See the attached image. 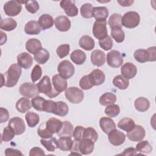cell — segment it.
Here are the masks:
<instances>
[{
    "label": "cell",
    "instance_id": "cell-1",
    "mask_svg": "<svg viewBox=\"0 0 156 156\" xmlns=\"http://www.w3.org/2000/svg\"><path fill=\"white\" fill-rule=\"evenodd\" d=\"M21 67L17 63H13L10 66L8 70L3 74L4 85L7 87H13L16 85L21 75Z\"/></svg>",
    "mask_w": 156,
    "mask_h": 156
},
{
    "label": "cell",
    "instance_id": "cell-2",
    "mask_svg": "<svg viewBox=\"0 0 156 156\" xmlns=\"http://www.w3.org/2000/svg\"><path fill=\"white\" fill-rule=\"evenodd\" d=\"M37 85L40 93L44 94L50 98H54L60 93L52 87L50 79L48 76H43V77Z\"/></svg>",
    "mask_w": 156,
    "mask_h": 156
},
{
    "label": "cell",
    "instance_id": "cell-3",
    "mask_svg": "<svg viewBox=\"0 0 156 156\" xmlns=\"http://www.w3.org/2000/svg\"><path fill=\"white\" fill-rule=\"evenodd\" d=\"M140 21V15L134 11L127 12L122 17V25L129 29L136 27L138 26Z\"/></svg>",
    "mask_w": 156,
    "mask_h": 156
},
{
    "label": "cell",
    "instance_id": "cell-4",
    "mask_svg": "<svg viewBox=\"0 0 156 156\" xmlns=\"http://www.w3.org/2000/svg\"><path fill=\"white\" fill-rule=\"evenodd\" d=\"M66 99L72 104H79L83 99L84 94L82 90L75 87H71L66 88L65 93Z\"/></svg>",
    "mask_w": 156,
    "mask_h": 156
},
{
    "label": "cell",
    "instance_id": "cell-5",
    "mask_svg": "<svg viewBox=\"0 0 156 156\" xmlns=\"http://www.w3.org/2000/svg\"><path fill=\"white\" fill-rule=\"evenodd\" d=\"M19 92L22 96L27 98H33L38 96L40 93L37 85L30 82L21 84L19 88Z\"/></svg>",
    "mask_w": 156,
    "mask_h": 156
},
{
    "label": "cell",
    "instance_id": "cell-6",
    "mask_svg": "<svg viewBox=\"0 0 156 156\" xmlns=\"http://www.w3.org/2000/svg\"><path fill=\"white\" fill-rule=\"evenodd\" d=\"M93 34L99 40L106 37L107 35V21L105 20H96L92 29Z\"/></svg>",
    "mask_w": 156,
    "mask_h": 156
},
{
    "label": "cell",
    "instance_id": "cell-7",
    "mask_svg": "<svg viewBox=\"0 0 156 156\" xmlns=\"http://www.w3.org/2000/svg\"><path fill=\"white\" fill-rule=\"evenodd\" d=\"M57 71L62 77L68 79L73 76L75 69L73 65L69 61L65 60L59 63Z\"/></svg>",
    "mask_w": 156,
    "mask_h": 156
},
{
    "label": "cell",
    "instance_id": "cell-8",
    "mask_svg": "<svg viewBox=\"0 0 156 156\" xmlns=\"http://www.w3.org/2000/svg\"><path fill=\"white\" fill-rule=\"evenodd\" d=\"M5 15L10 16L18 15L22 10V5L18 1H9L5 2L3 7Z\"/></svg>",
    "mask_w": 156,
    "mask_h": 156
},
{
    "label": "cell",
    "instance_id": "cell-9",
    "mask_svg": "<svg viewBox=\"0 0 156 156\" xmlns=\"http://www.w3.org/2000/svg\"><path fill=\"white\" fill-rule=\"evenodd\" d=\"M107 62L112 68H118L123 63V58L121 54L116 50H112L107 54Z\"/></svg>",
    "mask_w": 156,
    "mask_h": 156
},
{
    "label": "cell",
    "instance_id": "cell-10",
    "mask_svg": "<svg viewBox=\"0 0 156 156\" xmlns=\"http://www.w3.org/2000/svg\"><path fill=\"white\" fill-rule=\"evenodd\" d=\"M8 126L12 129L16 135L23 134L26 130V125L23 119L18 116L11 118Z\"/></svg>",
    "mask_w": 156,
    "mask_h": 156
},
{
    "label": "cell",
    "instance_id": "cell-11",
    "mask_svg": "<svg viewBox=\"0 0 156 156\" xmlns=\"http://www.w3.org/2000/svg\"><path fill=\"white\" fill-rule=\"evenodd\" d=\"M127 137L132 141H140L146 135L144 129L140 125H135L134 128L127 133Z\"/></svg>",
    "mask_w": 156,
    "mask_h": 156
},
{
    "label": "cell",
    "instance_id": "cell-12",
    "mask_svg": "<svg viewBox=\"0 0 156 156\" xmlns=\"http://www.w3.org/2000/svg\"><path fill=\"white\" fill-rule=\"evenodd\" d=\"M60 5L68 16L74 17L78 15V9L75 5L74 1L63 0L60 1Z\"/></svg>",
    "mask_w": 156,
    "mask_h": 156
},
{
    "label": "cell",
    "instance_id": "cell-13",
    "mask_svg": "<svg viewBox=\"0 0 156 156\" xmlns=\"http://www.w3.org/2000/svg\"><path fill=\"white\" fill-rule=\"evenodd\" d=\"M108 138L110 143L114 146L121 145L126 140V135L116 129L110 132L108 134Z\"/></svg>",
    "mask_w": 156,
    "mask_h": 156
},
{
    "label": "cell",
    "instance_id": "cell-14",
    "mask_svg": "<svg viewBox=\"0 0 156 156\" xmlns=\"http://www.w3.org/2000/svg\"><path fill=\"white\" fill-rule=\"evenodd\" d=\"M121 73L125 79L129 80L133 78L136 76L137 73V68L134 64L130 62H127L122 66Z\"/></svg>",
    "mask_w": 156,
    "mask_h": 156
},
{
    "label": "cell",
    "instance_id": "cell-15",
    "mask_svg": "<svg viewBox=\"0 0 156 156\" xmlns=\"http://www.w3.org/2000/svg\"><path fill=\"white\" fill-rule=\"evenodd\" d=\"M56 29L61 32H66L71 27V21L66 16H58L54 20Z\"/></svg>",
    "mask_w": 156,
    "mask_h": 156
},
{
    "label": "cell",
    "instance_id": "cell-16",
    "mask_svg": "<svg viewBox=\"0 0 156 156\" xmlns=\"http://www.w3.org/2000/svg\"><path fill=\"white\" fill-rule=\"evenodd\" d=\"M17 62L20 66L27 69L32 65L33 58L29 53L22 52L17 56Z\"/></svg>",
    "mask_w": 156,
    "mask_h": 156
},
{
    "label": "cell",
    "instance_id": "cell-17",
    "mask_svg": "<svg viewBox=\"0 0 156 156\" xmlns=\"http://www.w3.org/2000/svg\"><path fill=\"white\" fill-rule=\"evenodd\" d=\"M88 76L93 86L100 85L102 84L105 81V74L103 71L99 69L93 70L88 74Z\"/></svg>",
    "mask_w": 156,
    "mask_h": 156
},
{
    "label": "cell",
    "instance_id": "cell-18",
    "mask_svg": "<svg viewBox=\"0 0 156 156\" xmlns=\"http://www.w3.org/2000/svg\"><path fill=\"white\" fill-rule=\"evenodd\" d=\"M52 82L54 89L59 93L63 91L67 88L66 79L62 77L60 74H55L53 76Z\"/></svg>",
    "mask_w": 156,
    "mask_h": 156
},
{
    "label": "cell",
    "instance_id": "cell-19",
    "mask_svg": "<svg viewBox=\"0 0 156 156\" xmlns=\"http://www.w3.org/2000/svg\"><path fill=\"white\" fill-rule=\"evenodd\" d=\"M99 126L102 130L106 134H108L112 130L116 129L114 121L108 117H102L99 120Z\"/></svg>",
    "mask_w": 156,
    "mask_h": 156
},
{
    "label": "cell",
    "instance_id": "cell-20",
    "mask_svg": "<svg viewBox=\"0 0 156 156\" xmlns=\"http://www.w3.org/2000/svg\"><path fill=\"white\" fill-rule=\"evenodd\" d=\"M105 60V54L101 50H94L91 54V62L95 66H102L104 65Z\"/></svg>",
    "mask_w": 156,
    "mask_h": 156
},
{
    "label": "cell",
    "instance_id": "cell-21",
    "mask_svg": "<svg viewBox=\"0 0 156 156\" xmlns=\"http://www.w3.org/2000/svg\"><path fill=\"white\" fill-rule=\"evenodd\" d=\"M94 142L89 139H83L79 143V151L81 154H91L94 150Z\"/></svg>",
    "mask_w": 156,
    "mask_h": 156
},
{
    "label": "cell",
    "instance_id": "cell-22",
    "mask_svg": "<svg viewBox=\"0 0 156 156\" xmlns=\"http://www.w3.org/2000/svg\"><path fill=\"white\" fill-rule=\"evenodd\" d=\"M63 122L58 119L51 118L47 120L46 122V129L52 134L57 133L62 128Z\"/></svg>",
    "mask_w": 156,
    "mask_h": 156
},
{
    "label": "cell",
    "instance_id": "cell-23",
    "mask_svg": "<svg viewBox=\"0 0 156 156\" xmlns=\"http://www.w3.org/2000/svg\"><path fill=\"white\" fill-rule=\"evenodd\" d=\"M73 141L71 136H60L56 140L57 148L63 151H68L71 149Z\"/></svg>",
    "mask_w": 156,
    "mask_h": 156
},
{
    "label": "cell",
    "instance_id": "cell-24",
    "mask_svg": "<svg viewBox=\"0 0 156 156\" xmlns=\"http://www.w3.org/2000/svg\"><path fill=\"white\" fill-rule=\"evenodd\" d=\"M42 48L40 41L37 38H30L26 43V49L30 54L34 55Z\"/></svg>",
    "mask_w": 156,
    "mask_h": 156
},
{
    "label": "cell",
    "instance_id": "cell-25",
    "mask_svg": "<svg viewBox=\"0 0 156 156\" xmlns=\"http://www.w3.org/2000/svg\"><path fill=\"white\" fill-rule=\"evenodd\" d=\"M24 32L28 35H37L41 32V27L37 21H29L24 26Z\"/></svg>",
    "mask_w": 156,
    "mask_h": 156
},
{
    "label": "cell",
    "instance_id": "cell-26",
    "mask_svg": "<svg viewBox=\"0 0 156 156\" xmlns=\"http://www.w3.org/2000/svg\"><path fill=\"white\" fill-rule=\"evenodd\" d=\"M38 24L43 30L51 28L54 24V20L52 16L48 14H43L38 18Z\"/></svg>",
    "mask_w": 156,
    "mask_h": 156
},
{
    "label": "cell",
    "instance_id": "cell-27",
    "mask_svg": "<svg viewBox=\"0 0 156 156\" xmlns=\"http://www.w3.org/2000/svg\"><path fill=\"white\" fill-rule=\"evenodd\" d=\"M134 106L137 111L144 112L149 108L150 102L147 99L144 97H140L135 101Z\"/></svg>",
    "mask_w": 156,
    "mask_h": 156
},
{
    "label": "cell",
    "instance_id": "cell-28",
    "mask_svg": "<svg viewBox=\"0 0 156 156\" xmlns=\"http://www.w3.org/2000/svg\"><path fill=\"white\" fill-rule=\"evenodd\" d=\"M15 106L16 110L18 112L24 113L31 108L32 104L29 99L26 98H21L17 101Z\"/></svg>",
    "mask_w": 156,
    "mask_h": 156
},
{
    "label": "cell",
    "instance_id": "cell-29",
    "mask_svg": "<svg viewBox=\"0 0 156 156\" xmlns=\"http://www.w3.org/2000/svg\"><path fill=\"white\" fill-rule=\"evenodd\" d=\"M92 16L96 20H105L108 16V10L106 7H93Z\"/></svg>",
    "mask_w": 156,
    "mask_h": 156
},
{
    "label": "cell",
    "instance_id": "cell-30",
    "mask_svg": "<svg viewBox=\"0 0 156 156\" xmlns=\"http://www.w3.org/2000/svg\"><path fill=\"white\" fill-rule=\"evenodd\" d=\"M74 127L73 124L68 121L63 122V124L61 129L57 133L59 136H72L73 135Z\"/></svg>",
    "mask_w": 156,
    "mask_h": 156
},
{
    "label": "cell",
    "instance_id": "cell-31",
    "mask_svg": "<svg viewBox=\"0 0 156 156\" xmlns=\"http://www.w3.org/2000/svg\"><path fill=\"white\" fill-rule=\"evenodd\" d=\"M79 44L80 48L86 51H91L94 47V40L88 35L82 36L79 40Z\"/></svg>",
    "mask_w": 156,
    "mask_h": 156
},
{
    "label": "cell",
    "instance_id": "cell-32",
    "mask_svg": "<svg viewBox=\"0 0 156 156\" xmlns=\"http://www.w3.org/2000/svg\"><path fill=\"white\" fill-rule=\"evenodd\" d=\"M70 58L76 65H82L86 60V54L83 51L77 49L71 52Z\"/></svg>",
    "mask_w": 156,
    "mask_h": 156
},
{
    "label": "cell",
    "instance_id": "cell-33",
    "mask_svg": "<svg viewBox=\"0 0 156 156\" xmlns=\"http://www.w3.org/2000/svg\"><path fill=\"white\" fill-rule=\"evenodd\" d=\"M116 101V96L115 94L110 92L104 93L99 98V102L100 104L104 106H107L109 105L114 104Z\"/></svg>",
    "mask_w": 156,
    "mask_h": 156
},
{
    "label": "cell",
    "instance_id": "cell-34",
    "mask_svg": "<svg viewBox=\"0 0 156 156\" xmlns=\"http://www.w3.org/2000/svg\"><path fill=\"white\" fill-rule=\"evenodd\" d=\"M17 26L16 21L13 18H7L1 20L0 28L5 31H12Z\"/></svg>",
    "mask_w": 156,
    "mask_h": 156
},
{
    "label": "cell",
    "instance_id": "cell-35",
    "mask_svg": "<svg viewBox=\"0 0 156 156\" xmlns=\"http://www.w3.org/2000/svg\"><path fill=\"white\" fill-rule=\"evenodd\" d=\"M117 126L119 129L128 132L134 128L135 123L132 119L129 118H124L118 122Z\"/></svg>",
    "mask_w": 156,
    "mask_h": 156
},
{
    "label": "cell",
    "instance_id": "cell-36",
    "mask_svg": "<svg viewBox=\"0 0 156 156\" xmlns=\"http://www.w3.org/2000/svg\"><path fill=\"white\" fill-rule=\"evenodd\" d=\"M49 57L50 55L49 51L44 48H41L39 51L34 54V58L38 63L44 64L49 60Z\"/></svg>",
    "mask_w": 156,
    "mask_h": 156
},
{
    "label": "cell",
    "instance_id": "cell-37",
    "mask_svg": "<svg viewBox=\"0 0 156 156\" xmlns=\"http://www.w3.org/2000/svg\"><path fill=\"white\" fill-rule=\"evenodd\" d=\"M55 102L56 104L53 113L60 116H66L69 111L68 106L66 103L63 101H57Z\"/></svg>",
    "mask_w": 156,
    "mask_h": 156
},
{
    "label": "cell",
    "instance_id": "cell-38",
    "mask_svg": "<svg viewBox=\"0 0 156 156\" xmlns=\"http://www.w3.org/2000/svg\"><path fill=\"white\" fill-rule=\"evenodd\" d=\"M133 57L135 59L140 63H145L149 62V55L146 49H138L136 50L133 53Z\"/></svg>",
    "mask_w": 156,
    "mask_h": 156
},
{
    "label": "cell",
    "instance_id": "cell-39",
    "mask_svg": "<svg viewBox=\"0 0 156 156\" xmlns=\"http://www.w3.org/2000/svg\"><path fill=\"white\" fill-rule=\"evenodd\" d=\"M113 84L120 90H126L129 85V81L128 79H125L122 75H118L114 77Z\"/></svg>",
    "mask_w": 156,
    "mask_h": 156
},
{
    "label": "cell",
    "instance_id": "cell-40",
    "mask_svg": "<svg viewBox=\"0 0 156 156\" xmlns=\"http://www.w3.org/2000/svg\"><path fill=\"white\" fill-rule=\"evenodd\" d=\"M26 121L29 127H35L40 121V117L38 114L33 112H27L25 115Z\"/></svg>",
    "mask_w": 156,
    "mask_h": 156
},
{
    "label": "cell",
    "instance_id": "cell-41",
    "mask_svg": "<svg viewBox=\"0 0 156 156\" xmlns=\"http://www.w3.org/2000/svg\"><path fill=\"white\" fill-rule=\"evenodd\" d=\"M111 35L117 43H122L125 38V34L121 27H114L111 29Z\"/></svg>",
    "mask_w": 156,
    "mask_h": 156
},
{
    "label": "cell",
    "instance_id": "cell-42",
    "mask_svg": "<svg viewBox=\"0 0 156 156\" xmlns=\"http://www.w3.org/2000/svg\"><path fill=\"white\" fill-rule=\"evenodd\" d=\"M108 24L112 29L114 27H122V16L119 13H113L112 15L108 21Z\"/></svg>",
    "mask_w": 156,
    "mask_h": 156
},
{
    "label": "cell",
    "instance_id": "cell-43",
    "mask_svg": "<svg viewBox=\"0 0 156 156\" xmlns=\"http://www.w3.org/2000/svg\"><path fill=\"white\" fill-rule=\"evenodd\" d=\"M136 150L141 153L149 154L152 152V147L147 141L141 140L136 145Z\"/></svg>",
    "mask_w": 156,
    "mask_h": 156
},
{
    "label": "cell",
    "instance_id": "cell-44",
    "mask_svg": "<svg viewBox=\"0 0 156 156\" xmlns=\"http://www.w3.org/2000/svg\"><path fill=\"white\" fill-rule=\"evenodd\" d=\"M57 139L55 137H52L50 140H47L46 139H41L40 142L41 144L49 152H54L57 148L56 145Z\"/></svg>",
    "mask_w": 156,
    "mask_h": 156
},
{
    "label": "cell",
    "instance_id": "cell-45",
    "mask_svg": "<svg viewBox=\"0 0 156 156\" xmlns=\"http://www.w3.org/2000/svg\"><path fill=\"white\" fill-rule=\"evenodd\" d=\"M104 112L106 115L109 117H115L118 116L120 112V108L117 104H112L107 105L105 108Z\"/></svg>",
    "mask_w": 156,
    "mask_h": 156
},
{
    "label": "cell",
    "instance_id": "cell-46",
    "mask_svg": "<svg viewBox=\"0 0 156 156\" xmlns=\"http://www.w3.org/2000/svg\"><path fill=\"white\" fill-rule=\"evenodd\" d=\"M93 7L90 3H85L83 4L80 9V14L82 17L85 18H90L93 17L92 11Z\"/></svg>",
    "mask_w": 156,
    "mask_h": 156
},
{
    "label": "cell",
    "instance_id": "cell-47",
    "mask_svg": "<svg viewBox=\"0 0 156 156\" xmlns=\"http://www.w3.org/2000/svg\"><path fill=\"white\" fill-rule=\"evenodd\" d=\"M15 135V133L12 129L8 126L3 129V132L1 135V141L8 142L13 138Z\"/></svg>",
    "mask_w": 156,
    "mask_h": 156
},
{
    "label": "cell",
    "instance_id": "cell-48",
    "mask_svg": "<svg viewBox=\"0 0 156 156\" xmlns=\"http://www.w3.org/2000/svg\"><path fill=\"white\" fill-rule=\"evenodd\" d=\"M83 138L91 140L93 142L95 143L98 139V134L96 130L92 127L85 128L83 134Z\"/></svg>",
    "mask_w": 156,
    "mask_h": 156
},
{
    "label": "cell",
    "instance_id": "cell-49",
    "mask_svg": "<svg viewBox=\"0 0 156 156\" xmlns=\"http://www.w3.org/2000/svg\"><path fill=\"white\" fill-rule=\"evenodd\" d=\"M99 44L101 48L105 51L110 50L113 46V40L109 35H107L104 38L99 40Z\"/></svg>",
    "mask_w": 156,
    "mask_h": 156
},
{
    "label": "cell",
    "instance_id": "cell-50",
    "mask_svg": "<svg viewBox=\"0 0 156 156\" xmlns=\"http://www.w3.org/2000/svg\"><path fill=\"white\" fill-rule=\"evenodd\" d=\"M69 51H70L69 45L68 44H63L57 47L56 52L57 55L60 58H63L68 55Z\"/></svg>",
    "mask_w": 156,
    "mask_h": 156
},
{
    "label": "cell",
    "instance_id": "cell-51",
    "mask_svg": "<svg viewBox=\"0 0 156 156\" xmlns=\"http://www.w3.org/2000/svg\"><path fill=\"white\" fill-rule=\"evenodd\" d=\"M45 100L46 99H44L41 96H37L32 99L31 104L35 110L38 111H43V104Z\"/></svg>",
    "mask_w": 156,
    "mask_h": 156
},
{
    "label": "cell",
    "instance_id": "cell-52",
    "mask_svg": "<svg viewBox=\"0 0 156 156\" xmlns=\"http://www.w3.org/2000/svg\"><path fill=\"white\" fill-rule=\"evenodd\" d=\"M25 7L29 13H35L38 10L40 7L37 1L30 0L25 2Z\"/></svg>",
    "mask_w": 156,
    "mask_h": 156
},
{
    "label": "cell",
    "instance_id": "cell-53",
    "mask_svg": "<svg viewBox=\"0 0 156 156\" xmlns=\"http://www.w3.org/2000/svg\"><path fill=\"white\" fill-rule=\"evenodd\" d=\"M79 86L84 90H89L93 87L88 75H85L80 79L79 81Z\"/></svg>",
    "mask_w": 156,
    "mask_h": 156
},
{
    "label": "cell",
    "instance_id": "cell-54",
    "mask_svg": "<svg viewBox=\"0 0 156 156\" xmlns=\"http://www.w3.org/2000/svg\"><path fill=\"white\" fill-rule=\"evenodd\" d=\"M85 129V127L80 126H77L75 127L73 132V135L74 138V140L79 142L80 141L84 139L83 134H84Z\"/></svg>",
    "mask_w": 156,
    "mask_h": 156
},
{
    "label": "cell",
    "instance_id": "cell-55",
    "mask_svg": "<svg viewBox=\"0 0 156 156\" xmlns=\"http://www.w3.org/2000/svg\"><path fill=\"white\" fill-rule=\"evenodd\" d=\"M42 75V70L41 67L38 65H36L32 69L30 77L33 82H35L39 80Z\"/></svg>",
    "mask_w": 156,
    "mask_h": 156
},
{
    "label": "cell",
    "instance_id": "cell-56",
    "mask_svg": "<svg viewBox=\"0 0 156 156\" xmlns=\"http://www.w3.org/2000/svg\"><path fill=\"white\" fill-rule=\"evenodd\" d=\"M55 104L56 102L51 100H45L43 104V111L48 113H53V112L55 107Z\"/></svg>",
    "mask_w": 156,
    "mask_h": 156
},
{
    "label": "cell",
    "instance_id": "cell-57",
    "mask_svg": "<svg viewBox=\"0 0 156 156\" xmlns=\"http://www.w3.org/2000/svg\"><path fill=\"white\" fill-rule=\"evenodd\" d=\"M37 134L40 136L41 138L43 139H49L52 137L53 134L51 133L46 127L42 128L41 126L38 128L37 129Z\"/></svg>",
    "mask_w": 156,
    "mask_h": 156
},
{
    "label": "cell",
    "instance_id": "cell-58",
    "mask_svg": "<svg viewBox=\"0 0 156 156\" xmlns=\"http://www.w3.org/2000/svg\"><path fill=\"white\" fill-rule=\"evenodd\" d=\"M1 115H0V122L2 123L4 122H6L9 118V113L7 109L1 107Z\"/></svg>",
    "mask_w": 156,
    "mask_h": 156
},
{
    "label": "cell",
    "instance_id": "cell-59",
    "mask_svg": "<svg viewBox=\"0 0 156 156\" xmlns=\"http://www.w3.org/2000/svg\"><path fill=\"white\" fill-rule=\"evenodd\" d=\"M147 51L149 55V62H155L156 60V47H150L147 48Z\"/></svg>",
    "mask_w": 156,
    "mask_h": 156
},
{
    "label": "cell",
    "instance_id": "cell-60",
    "mask_svg": "<svg viewBox=\"0 0 156 156\" xmlns=\"http://www.w3.org/2000/svg\"><path fill=\"white\" fill-rule=\"evenodd\" d=\"M44 155H45V153L43 151V149L40 147H32L30 150V152H29V155H30V156Z\"/></svg>",
    "mask_w": 156,
    "mask_h": 156
},
{
    "label": "cell",
    "instance_id": "cell-61",
    "mask_svg": "<svg viewBox=\"0 0 156 156\" xmlns=\"http://www.w3.org/2000/svg\"><path fill=\"white\" fill-rule=\"evenodd\" d=\"M5 155L6 156H10V155H21L23 156V154L20 151L13 148H7L5 151Z\"/></svg>",
    "mask_w": 156,
    "mask_h": 156
},
{
    "label": "cell",
    "instance_id": "cell-62",
    "mask_svg": "<svg viewBox=\"0 0 156 156\" xmlns=\"http://www.w3.org/2000/svg\"><path fill=\"white\" fill-rule=\"evenodd\" d=\"M121 154L124 155H135L137 154V151L133 147H128Z\"/></svg>",
    "mask_w": 156,
    "mask_h": 156
},
{
    "label": "cell",
    "instance_id": "cell-63",
    "mask_svg": "<svg viewBox=\"0 0 156 156\" xmlns=\"http://www.w3.org/2000/svg\"><path fill=\"white\" fill-rule=\"evenodd\" d=\"M117 1L122 7H129L134 2L133 0H118Z\"/></svg>",
    "mask_w": 156,
    "mask_h": 156
},
{
    "label": "cell",
    "instance_id": "cell-64",
    "mask_svg": "<svg viewBox=\"0 0 156 156\" xmlns=\"http://www.w3.org/2000/svg\"><path fill=\"white\" fill-rule=\"evenodd\" d=\"M1 45H2L7 41V35L2 31H1Z\"/></svg>",
    "mask_w": 156,
    "mask_h": 156
}]
</instances>
